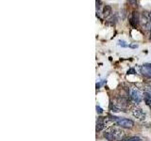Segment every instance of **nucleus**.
<instances>
[{
    "instance_id": "f257e3e1",
    "label": "nucleus",
    "mask_w": 151,
    "mask_h": 141,
    "mask_svg": "<svg viewBox=\"0 0 151 141\" xmlns=\"http://www.w3.org/2000/svg\"><path fill=\"white\" fill-rule=\"evenodd\" d=\"M109 118L111 120L114 121L118 126L122 127V128H132L134 125V122L131 120L125 119V118H118L115 116H109Z\"/></svg>"
},
{
    "instance_id": "f03ea898",
    "label": "nucleus",
    "mask_w": 151,
    "mask_h": 141,
    "mask_svg": "<svg viewBox=\"0 0 151 141\" xmlns=\"http://www.w3.org/2000/svg\"><path fill=\"white\" fill-rule=\"evenodd\" d=\"M144 94L141 92L140 89H138L137 88H130L129 90V97H130V100L135 103H141L142 99H143Z\"/></svg>"
},
{
    "instance_id": "7ed1b4c3",
    "label": "nucleus",
    "mask_w": 151,
    "mask_h": 141,
    "mask_svg": "<svg viewBox=\"0 0 151 141\" xmlns=\"http://www.w3.org/2000/svg\"><path fill=\"white\" fill-rule=\"evenodd\" d=\"M132 115H133L136 119H138L140 120H144L145 119V113L144 112V110L142 109L141 107H134V108H132Z\"/></svg>"
},
{
    "instance_id": "20e7f679",
    "label": "nucleus",
    "mask_w": 151,
    "mask_h": 141,
    "mask_svg": "<svg viewBox=\"0 0 151 141\" xmlns=\"http://www.w3.org/2000/svg\"><path fill=\"white\" fill-rule=\"evenodd\" d=\"M140 23L142 24L144 28H148L151 25L148 18V12H143L140 16Z\"/></svg>"
},
{
    "instance_id": "39448f33",
    "label": "nucleus",
    "mask_w": 151,
    "mask_h": 141,
    "mask_svg": "<svg viewBox=\"0 0 151 141\" xmlns=\"http://www.w3.org/2000/svg\"><path fill=\"white\" fill-rule=\"evenodd\" d=\"M141 73L146 78H151V64L146 63L141 67Z\"/></svg>"
},
{
    "instance_id": "423d86ee",
    "label": "nucleus",
    "mask_w": 151,
    "mask_h": 141,
    "mask_svg": "<svg viewBox=\"0 0 151 141\" xmlns=\"http://www.w3.org/2000/svg\"><path fill=\"white\" fill-rule=\"evenodd\" d=\"M129 23L133 27H136L138 26V24L140 23V16L138 15V12H135V11L132 12V14L129 17Z\"/></svg>"
},
{
    "instance_id": "0eeeda50",
    "label": "nucleus",
    "mask_w": 151,
    "mask_h": 141,
    "mask_svg": "<svg viewBox=\"0 0 151 141\" xmlns=\"http://www.w3.org/2000/svg\"><path fill=\"white\" fill-rule=\"evenodd\" d=\"M110 132L112 135L113 140H120L123 137V135H124V132L118 128H113Z\"/></svg>"
},
{
    "instance_id": "6e6552de",
    "label": "nucleus",
    "mask_w": 151,
    "mask_h": 141,
    "mask_svg": "<svg viewBox=\"0 0 151 141\" xmlns=\"http://www.w3.org/2000/svg\"><path fill=\"white\" fill-rule=\"evenodd\" d=\"M105 127V118L99 117L96 121V132H100Z\"/></svg>"
},
{
    "instance_id": "1a4fd4ad",
    "label": "nucleus",
    "mask_w": 151,
    "mask_h": 141,
    "mask_svg": "<svg viewBox=\"0 0 151 141\" xmlns=\"http://www.w3.org/2000/svg\"><path fill=\"white\" fill-rule=\"evenodd\" d=\"M144 101L145 103V105L148 107L151 108V94L148 92H144Z\"/></svg>"
},
{
    "instance_id": "9d476101",
    "label": "nucleus",
    "mask_w": 151,
    "mask_h": 141,
    "mask_svg": "<svg viewBox=\"0 0 151 141\" xmlns=\"http://www.w3.org/2000/svg\"><path fill=\"white\" fill-rule=\"evenodd\" d=\"M103 15L105 16V17H109V16H111V6H105L103 8Z\"/></svg>"
},
{
    "instance_id": "9b49d317",
    "label": "nucleus",
    "mask_w": 151,
    "mask_h": 141,
    "mask_svg": "<svg viewBox=\"0 0 151 141\" xmlns=\"http://www.w3.org/2000/svg\"><path fill=\"white\" fill-rule=\"evenodd\" d=\"M104 136H105V138L109 141H113V137H112V135L111 132H106L105 134H104Z\"/></svg>"
},
{
    "instance_id": "f8f14e48",
    "label": "nucleus",
    "mask_w": 151,
    "mask_h": 141,
    "mask_svg": "<svg viewBox=\"0 0 151 141\" xmlns=\"http://www.w3.org/2000/svg\"><path fill=\"white\" fill-rule=\"evenodd\" d=\"M123 141H141V139L139 137H137V136H131V137L124 139Z\"/></svg>"
},
{
    "instance_id": "ddd939ff",
    "label": "nucleus",
    "mask_w": 151,
    "mask_h": 141,
    "mask_svg": "<svg viewBox=\"0 0 151 141\" xmlns=\"http://www.w3.org/2000/svg\"><path fill=\"white\" fill-rule=\"evenodd\" d=\"M118 43H119V45L122 46V47H127V46H129V44H127V42L125 41H118Z\"/></svg>"
},
{
    "instance_id": "4468645a",
    "label": "nucleus",
    "mask_w": 151,
    "mask_h": 141,
    "mask_svg": "<svg viewBox=\"0 0 151 141\" xmlns=\"http://www.w3.org/2000/svg\"><path fill=\"white\" fill-rule=\"evenodd\" d=\"M96 112H97V114H99V115H101L102 113H103V109L100 107V106H98V105H96Z\"/></svg>"
},
{
    "instance_id": "2eb2a0df",
    "label": "nucleus",
    "mask_w": 151,
    "mask_h": 141,
    "mask_svg": "<svg viewBox=\"0 0 151 141\" xmlns=\"http://www.w3.org/2000/svg\"><path fill=\"white\" fill-rule=\"evenodd\" d=\"M129 2L132 7L137 6V0H129Z\"/></svg>"
},
{
    "instance_id": "dca6fc26",
    "label": "nucleus",
    "mask_w": 151,
    "mask_h": 141,
    "mask_svg": "<svg viewBox=\"0 0 151 141\" xmlns=\"http://www.w3.org/2000/svg\"><path fill=\"white\" fill-rule=\"evenodd\" d=\"M134 73H136L134 69H129V70H127V74H134Z\"/></svg>"
},
{
    "instance_id": "f3484780",
    "label": "nucleus",
    "mask_w": 151,
    "mask_h": 141,
    "mask_svg": "<svg viewBox=\"0 0 151 141\" xmlns=\"http://www.w3.org/2000/svg\"><path fill=\"white\" fill-rule=\"evenodd\" d=\"M104 83H105V81H104V80H103L102 82H100V83H97V84H96V88H100Z\"/></svg>"
},
{
    "instance_id": "a211bd4d",
    "label": "nucleus",
    "mask_w": 151,
    "mask_h": 141,
    "mask_svg": "<svg viewBox=\"0 0 151 141\" xmlns=\"http://www.w3.org/2000/svg\"><path fill=\"white\" fill-rule=\"evenodd\" d=\"M99 8H100V1H99V0H96V9H99Z\"/></svg>"
},
{
    "instance_id": "6ab92c4d",
    "label": "nucleus",
    "mask_w": 151,
    "mask_h": 141,
    "mask_svg": "<svg viewBox=\"0 0 151 141\" xmlns=\"http://www.w3.org/2000/svg\"><path fill=\"white\" fill-rule=\"evenodd\" d=\"M129 47H131V48H137V47H138V44H136V43H134V44H130Z\"/></svg>"
},
{
    "instance_id": "aec40b11",
    "label": "nucleus",
    "mask_w": 151,
    "mask_h": 141,
    "mask_svg": "<svg viewBox=\"0 0 151 141\" xmlns=\"http://www.w3.org/2000/svg\"><path fill=\"white\" fill-rule=\"evenodd\" d=\"M149 39H150V41H151V28H150V36H149Z\"/></svg>"
}]
</instances>
